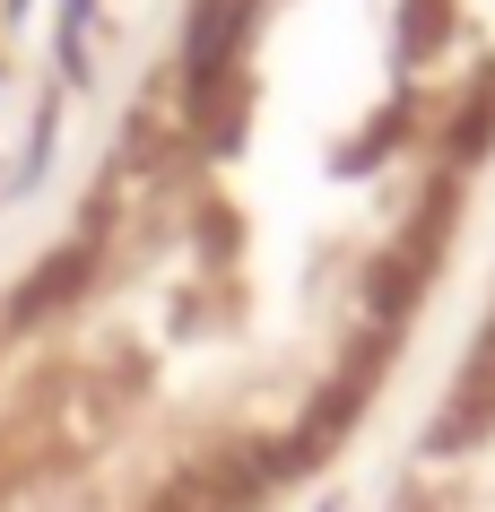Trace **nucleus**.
I'll return each instance as SVG.
<instances>
[{"label":"nucleus","instance_id":"obj_1","mask_svg":"<svg viewBox=\"0 0 495 512\" xmlns=\"http://www.w3.org/2000/svg\"><path fill=\"white\" fill-rule=\"evenodd\" d=\"M165 512H192V504H165Z\"/></svg>","mask_w":495,"mask_h":512}]
</instances>
